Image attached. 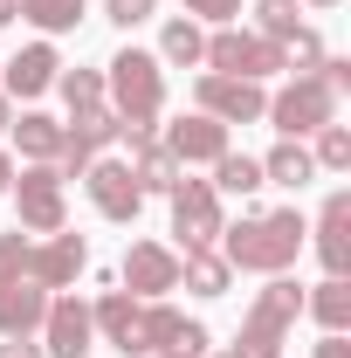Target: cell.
Here are the masks:
<instances>
[{
    "label": "cell",
    "mask_w": 351,
    "mask_h": 358,
    "mask_svg": "<svg viewBox=\"0 0 351 358\" xmlns=\"http://www.w3.org/2000/svg\"><path fill=\"white\" fill-rule=\"evenodd\" d=\"M317 262L324 275H345L351 268V193L338 186L331 200H324V214H317Z\"/></svg>",
    "instance_id": "9a60e30c"
},
{
    "label": "cell",
    "mask_w": 351,
    "mask_h": 358,
    "mask_svg": "<svg viewBox=\"0 0 351 358\" xmlns=\"http://www.w3.org/2000/svg\"><path fill=\"white\" fill-rule=\"evenodd\" d=\"M303 7H338V0H303Z\"/></svg>",
    "instance_id": "f35d334b"
},
{
    "label": "cell",
    "mask_w": 351,
    "mask_h": 358,
    "mask_svg": "<svg viewBox=\"0 0 351 358\" xmlns=\"http://www.w3.org/2000/svg\"><path fill=\"white\" fill-rule=\"evenodd\" d=\"M7 193H14V214H21L28 234H62L69 207H62V173H55V166H28V173H14Z\"/></svg>",
    "instance_id": "52a82bcc"
},
{
    "label": "cell",
    "mask_w": 351,
    "mask_h": 358,
    "mask_svg": "<svg viewBox=\"0 0 351 358\" xmlns=\"http://www.w3.org/2000/svg\"><path fill=\"white\" fill-rule=\"evenodd\" d=\"M7 124H14V96H0V131H7Z\"/></svg>",
    "instance_id": "74e56055"
},
{
    "label": "cell",
    "mask_w": 351,
    "mask_h": 358,
    "mask_svg": "<svg viewBox=\"0 0 351 358\" xmlns=\"http://www.w3.org/2000/svg\"><path fill=\"white\" fill-rule=\"evenodd\" d=\"M83 186H89V207L103 221H138V207H145V186L131 179V159H89Z\"/></svg>",
    "instance_id": "9c48e42d"
},
{
    "label": "cell",
    "mask_w": 351,
    "mask_h": 358,
    "mask_svg": "<svg viewBox=\"0 0 351 358\" xmlns=\"http://www.w3.org/2000/svg\"><path fill=\"white\" fill-rule=\"evenodd\" d=\"M179 173H186V166H179L159 138H131V179L145 186V193H173Z\"/></svg>",
    "instance_id": "ac0fdd59"
},
{
    "label": "cell",
    "mask_w": 351,
    "mask_h": 358,
    "mask_svg": "<svg viewBox=\"0 0 351 358\" xmlns=\"http://www.w3.org/2000/svg\"><path fill=\"white\" fill-rule=\"evenodd\" d=\"M317 358H351V338H345V331H324V345H317Z\"/></svg>",
    "instance_id": "836d02e7"
},
{
    "label": "cell",
    "mask_w": 351,
    "mask_h": 358,
    "mask_svg": "<svg viewBox=\"0 0 351 358\" xmlns=\"http://www.w3.org/2000/svg\"><path fill=\"white\" fill-rule=\"evenodd\" d=\"M21 21H35L42 35H69L83 21V0H21Z\"/></svg>",
    "instance_id": "4316f807"
},
{
    "label": "cell",
    "mask_w": 351,
    "mask_h": 358,
    "mask_svg": "<svg viewBox=\"0 0 351 358\" xmlns=\"http://www.w3.org/2000/svg\"><path fill=\"white\" fill-rule=\"evenodd\" d=\"M303 214L275 207V214H241V227H220V262L248 268V275H289V262L303 255Z\"/></svg>",
    "instance_id": "6da1fadb"
},
{
    "label": "cell",
    "mask_w": 351,
    "mask_h": 358,
    "mask_svg": "<svg viewBox=\"0 0 351 358\" xmlns=\"http://www.w3.org/2000/svg\"><path fill=\"white\" fill-rule=\"evenodd\" d=\"M262 117H268L282 138H310V131H324V124L338 117V90H331L317 69H310V76H296V83H282L275 96H268Z\"/></svg>",
    "instance_id": "5b68a950"
},
{
    "label": "cell",
    "mask_w": 351,
    "mask_h": 358,
    "mask_svg": "<svg viewBox=\"0 0 351 358\" xmlns=\"http://www.w3.org/2000/svg\"><path fill=\"white\" fill-rule=\"evenodd\" d=\"M186 324H193V317H179L166 296H159V303H145V310H138V345H145V358H152V352H173Z\"/></svg>",
    "instance_id": "603a6c76"
},
{
    "label": "cell",
    "mask_w": 351,
    "mask_h": 358,
    "mask_svg": "<svg viewBox=\"0 0 351 358\" xmlns=\"http://www.w3.org/2000/svg\"><path fill=\"white\" fill-rule=\"evenodd\" d=\"M21 21V0H0V28H14Z\"/></svg>",
    "instance_id": "d590c367"
},
{
    "label": "cell",
    "mask_w": 351,
    "mask_h": 358,
    "mask_svg": "<svg viewBox=\"0 0 351 358\" xmlns=\"http://www.w3.org/2000/svg\"><path fill=\"white\" fill-rule=\"evenodd\" d=\"M0 358H42V345H35V338H7V345H0Z\"/></svg>",
    "instance_id": "e575fe53"
},
{
    "label": "cell",
    "mask_w": 351,
    "mask_h": 358,
    "mask_svg": "<svg viewBox=\"0 0 351 358\" xmlns=\"http://www.w3.org/2000/svg\"><path fill=\"white\" fill-rule=\"evenodd\" d=\"M138 310H145V303H138L131 289H103V296L89 303V324H96L103 345H117L124 358H145V345H138Z\"/></svg>",
    "instance_id": "5bb4252c"
},
{
    "label": "cell",
    "mask_w": 351,
    "mask_h": 358,
    "mask_svg": "<svg viewBox=\"0 0 351 358\" xmlns=\"http://www.w3.org/2000/svg\"><path fill=\"white\" fill-rule=\"evenodd\" d=\"M296 28H303V0H255V35H268L282 48Z\"/></svg>",
    "instance_id": "484cf974"
},
{
    "label": "cell",
    "mask_w": 351,
    "mask_h": 358,
    "mask_svg": "<svg viewBox=\"0 0 351 358\" xmlns=\"http://www.w3.org/2000/svg\"><path fill=\"white\" fill-rule=\"evenodd\" d=\"M7 186H14V159L0 152V193H7Z\"/></svg>",
    "instance_id": "8d00e7d4"
},
{
    "label": "cell",
    "mask_w": 351,
    "mask_h": 358,
    "mask_svg": "<svg viewBox=\"0 0 351 358\" xmlns=\"http://www.w3.org/2000/svg\"><path fill=\"white\" fill-rule=\"evenodd\" d=\"M179 282H186L193 296H227L234 268L220 262V248H193V255H179Z\"/></svg>",
    "instance_id": "ffe728a7"
},
{
    "label": "cell",
    "mask_w": 351,
    "mask_h": 358,
    "mask_svg": "<svg viewBox=\"0 0 351 358\" xmlns=\"http://www.w3.org/2000/svg\"><path fill=\"white\" fill-rule=\"evenodd\" d=\"M7 131H14V145H21L35 166H55V152H62V124H55V117H42V110H21Z\"/></svg>",
    "instance_id": "d6986e66"
},
{
    "label": "cell",
    "mask_w": 351,
    "mask_h": 358,
    "mask_svg": "<svg viewBox=\"0 0 351 358\" xmlns=\"http://www.w3.org/2000/svg\"><path fill=\"white\" fill-rule=\"evenodd\" d=\"M89 345H96L89 303H83V296H48V317H42V358H83Z\"/></svg>",
    "instance_id": "30bf717a"
},
{
    "label": "cell",
    "mask_w": 351,
    "mask_h": 358,
    "mask_svg": "<svg viewBox=\"0 0 351 358\" xmlns=\"http://www.w3.org/2000/svg\"><path fill=\"white\" fill-rule=\"evenodd\" d=\"M214 193H234V200H248V193H262V159H248V152H220L214 159V179H207Z\"/></svg>",
    "instance_id": "cb8c5ba5"
},
{
    "label": "cell",
    "mask_w": 351,
    "mask_h": 358,
    "mask_svg": "<svg viewBox=\"0 0 351 358\" xmlns=\"http://www.w3.org/2000/svg\"><path fill=\"white\" fill-rule=\"evenodd\" d=\"M28 248H35V241H21V227L0 234V282H21V275H28Z\"/></svg>",
    "instance_id": "4dcf8cb0"
},
{
    "label": "cell",
    "mask_w": 351,
    "mask_h": 358,
    "mask_svg": "<svg viewBox=\"0 0 351 358\" xmlns=\"http://www.w3.org/2000/svg\"><path fill=\"white\" fill-rule=\"evenodd\" d=\"M200 55H207V35H200V21H166V35H159V62H173V69H200Z\"/></svg>",
    "instance_id": "d4e9b609"
},
{
    "label": "cell",
    "mask_w": 351,
    "mask_h": 358,
    "mask_svg": "<svg viewBox=\"0 0 351 358\" xmlns=\"http://www.w3.org/2000/svg\"><path fill=\"white\" fill-rule=\"evenodd\" d=\"M166 200H173V234H179L186 255L220 241V193L207 186V179H186V173H179V186L166 193Z\"/></svg>",
    "instance_id": "8992f818"
},
{
    "label": "cell",
    "mask_w": 351,
    "mask_h": 358,
    "mask_svg": "<svg viewBox=\"0 0 351 358\" xmlns=\"http://www.w3.org/2000/svg\"><path fill=\"white\" fill-rule=\"evenodd\" d=\"M152 7H159V0H103V21H117V28H138V21H152Z\"/></svg>",
    "instance_id": "d6a6232c"
},
{
    "label": "cell",
    "mask_w": 351,
    "mask_h": 358,
    "mask_svg": "<svg viewBox=\"0 0 351 358\" xmlns=\"http://www.w3.org/2000/svg\"><path fill=\"white\" fill-rule=\"evenodd\" d=\"M220 358H234V352H220Z\"/></svg>",
    "instance_id": "60d3db41"
},
{
    "label": "cell",
    "mask_w": 351,
    "mask_h": 358,
    "mask_svg": "<svg viewBox=\"0 0 351 358\" xmlns=\"http://www.w3.org/2000/svg\"><path fill=\"white\" fill-rule=\"evenodd\" d=\"M89 268V248H83V234H48L42 248H28V282H42V289H69L76 275Z\"/></svg>",
    "instance_id": "7c38bea8"
},
{
    "label": "cell",
    "mask_w": 351,
    "mask_h": 358,
    "mask_svg": "<svg viewBox=\"0 0 351 358\" xmlns=\"http://www.w3.org/2000/svg\"><path fill=\"white\" fill-rule=\"evenodd\" d=\"M193 103H200L214 124H227V131H234V124H262L268 90H262V83H241V76H214V69H207V76L193 83Z\"/></svg>",
    "instance_id": "ba28073f"
},
{
    "label": "cell",
    "mask_w": 351,
    "mask_h": 358,
    "mask_svg": "<svg viewBox=\"0 0 351 358\" xmlns=\"http://www.w3.org/2000/svg\"><path fill=\"white\" fill-rule=\"evenodd\" d=\"M282 62H289L296 76H310V69L324 62V35H317V28H296V35L282 42Z\"/></svg>",
    "instance_id": "f546056e"
},
{
    "label": "cell",
    "mask_w": 351,
    "mask_h": 358,
    "mask_svg": "<svg viewBox=\"0 0 351 358\" xmlns=\"http://www.w3.org/2000/svg\"><path fill=\"white\" fill-rule=\"evenodd\" d=\"M103 103L117 110L124 138H159V110H166V62L152 48H117L110 76H103Z\"/></svg>",
    "instance_id": "7a4b0ae2"
},
{
    "label": "cell",
    "mask_w": 351,
    "mask_h": 358,
    "mask_svg": "<svg viewBox=\"0 0 351 358\" xmlns=\"http://www.w3.org/2000/svg\"><path fill=\"white\" fill-rule=\"evenodd\" d=\"M296 317H303V282H296V275H268V289H255V303H248V317H241L234 358H282Z\"/></svg>",
    "instance_id": "3957f363"
},
{
    "label": "cell",
    "mask_w": 351,
    "mask_h": 358,
    "mask_svg": "<svg viewBox=\"0 0 351 358\" xmlns=\"http://www.w3.org/2000/svg\"><path fill=\"white\" fill-rule=\"evenodd\" d=\"M0 76H7V90H0V96H42V90L62 76V62H55V48H48V42H35V48H21Z\"/></svg>",
    "instance_id": "e0dca14e"
},
{
    "label": "cell",
    "mask_w": 351,
    "mask_h": 358,
    "mask_svg": "<svg viewBox=\"0 0 351 358\" xmlns=\"http://www.w3.org/2000/svg\"><path fill=\"white\" fill-rule=\"evenodd\" d=\"M262 179H268V186H310V179H317L310 145H303V138H282V145L262 159Z\"/></svg>",
    "instance_id": "7402d4cb"
},
{
    "label": "cell",
    "mask_w": 351,
    "mask_h": 358,
    "mask_svg": "<svg viewBox=\"0 0 351 358\" xmlns=\"http://www.w3.org/2000/svg\"><path fill=\"white\" fill-rule=\"evenodd\" d=\"M241 0H186V21H214V28H234Z\"/></svg>",
    "instance_id": "1f68e13d"
},
{
    "label": "cell",
    "mask_w": 351,
    "mask_h": 358,
    "mask_svg": "<svg viewBox=\"0 0 351 358\" xmlns=\"http://www.w3.org/2000/svg\"><path fill=\"white\" fill-rule=\"evenodd\" d=\"M214 76H241V83H262V76H282L289 62H282V48L255 35V28H214L207 35V55H200Z\"/></svg>",
    "instance_id": "277c9868"
},
{
    "label": "cell",
    "mask_w": 351,
    "mask_h": 358,
    "mask_svg": "<svg viewBox=\"0 0 351 358\" xmlns=\"http://www.w3.org/2000/svg\"><path fill=\"white\" fill-rule=\"evenodd\" d=\"M124 289L138 303H159L166 289H179V255L159 248V241H131L124 248Z\"/></svg>",
    "instance_id": "8fae6325"
},
{
    "label": "cell",
    "mask_w": 351,
    "mask_h": 358,
    "mask_svg": "<svg viewBox=\"0 0 351 358\" xmlns=\"http://www.w3.org/2000/svg\"><path fill=\"white\" fill-rule=\"evenodd\" d=\"M48 317V289L42 282H0V338H35Z\"/></svg>",
    "instance_id": "2e32d148"
},
{
    "label": "cell",
    "mask_w": 351,
    "mask_h": 358,
    "mask_svg": "<svg viewBox=\"0 0 351 358\" xmlns=\"http://www.w3.org/2000/svg\"><path fill=\"white\" fill-rule=\"evenodd\" d=\"M317 145H310V159H317V173H351V131L331 117L324 131H310Z\"/></svg>",
    "instance_id": "83f0119b"
},
{
    "label": "cell",
    "mask_w": 351,
    "mask_h": 358,
    "mask_svg": "<svg viewBox=\"0 0 351 358\" xmlns=\"http://www.w3.org/2000/svg\"><path fill=\"white\" fill-rule=\"evenodd\" d=\"M152 358H179V352H152Z\"/></svg>",
    "instance_id": "ab89813d"
},
{
    "label": "cell",
    "mask_w": 351,
    "mask_h": 358,
    "mask_svg": "<svg viewBox=\"0 0 351 358\" xmlns=\"http://www.w3.org/2000/svg\"><path fill=\"white\" fill-rule=\"evenodd\" d=\"M303 310L324 324V331H351V282L345 275H324L317 289H303Z\"/></svg>",
    "instance_id": "44dd1931"
},
{
    "label": "cell",
    "mask_w": 351,
    "mask_h": 358,
    "mask_svg": "<svg viewBox=\"0 0 351 358\" xmlns=\"http://www.w3.org/2000/svg\"><path fill=\"white\" fill-rule=\"evenodd\" d=\"M55 90H62L69 117H76V110H96V103H103V76H96V69H69V76H55Z\"/></svg>",
    "instance_id": "f1b7e54d"
},
{
    "label": "cell",
    "mask_w": 351,
    "mask_h": 358,
    "mask_svg": "<svg viewBox=\"0 0 351 358\" xmlns=\"http://www.w3.org/2000/svg\"><path fill=\"white\" fill-rule=\"evenodd\" d=\"M159 145L173 152L179 166H214L220 152H234V145H227V124H214L207 110H193V117H173V124H166V138H159Z\"/></svg>",
    "instance_id": "4fadbf2b"
}]
</instances>
